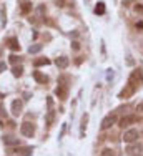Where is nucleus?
<instances>
[{
	"instance_id": "nucleus-1",
	"label": "nucleus",
	"mask_w": 143,
	"mask_h": 156,
	"mask_svg": "<svg viewBox=\"0 0 143 156\" xmlns=\"http://www.w3.org/2000/svg\"><path fill=\"white\" fill-rule=\"evenodd\" d=\"M128 85L131 88L137 90L138 85H143V70H135L133 73L130 75V80H128Z\"/></svg>"
},
{
	"instance_id": "nucleus-2",
	"label": "nucleus",
	"mask_w": 143,
	"mask_h": 156,
	"mask_svg": "<svg viewBox=\"0 0 143 156\" xmlns=\"http://www.w3.org/2000/svg\"><path fill=\"white\" fill-rule=\"evenodd\" d=\"M138 138H140V133H138V129H135V128H130V129H127V131L123 133V141L128 143V144L138 141Z\"/></svg>"
},
{
	"instance_id": "nucleus-3",
	"label": "nucleus",
	"mask_w": 143,
	"mask_h": 156,
	"mask_svg": "<svg viewBox=\"0 0 143 156\" xmlns=\"http://www.w3.org/2000/svg\"><path fill=\"white\" fill-rule=\"evenodd\" d=\"M116 123V115L115 113H110V115H107V116L103 118V121H101V125H100V129H108V128H112Z\"/></svg>"
},
{
	"instance_id": "nucleus-4",
	"label": "nucleus",
	"mask_w": 143,
	"mask_h": 156,
	"mask_svg": "<svg viewBox=\"0 0 143 156\" xmlns=\"http://www.w3.org/2000/svg\"><path fill=\"white\" fill-rule=\"evenodd\" d=\"M20 133L24 136L32 138V136L35 135V126H33L32 123H28V121H25V123H22V126H20Z\"/></svg>"
},
{
	"instance_id": "nucleus-5",
	"label": "nucleus",
	"mask_w": 143,
	"mask_h": 156,
	"mask_svg": "<svg viewBox=\"0 0 143 156\" xmlns=\"http://www.w3.org/2000/svg\"><path fill=\"white\" fill-rule=\"evenodd\" d=\"M135 123H138V116H137V115H127V116H123L122 120H120V126H122V128L130 126V125H135Z\"/></svg>"
},
{
	"instance_id": "nucleus-6",
	"label": "nucleus",
	"mask_w": 143,
	"mask_h": 156,
	"mask_svg": "<svg viewBox=\"0 0 143 156\" xmlns=\"http://www.w3.org/2000/svg\"><path fill=\"white\" fill-rule=\"evenodd\" d=\"M141 153H143V146H141V144H131L130 143V146H127V150H125V154H130V156L141 154Z\"/></svg>"
},
{
	"instance_id": "nucleus-7",
	"label": "nucleus",
	"mask_w": 143,
	"mask_h": 156,
	"mask_svg": "<svg viewBox=\"0 0 143 156\" xmlns=\"http://www.w3.org/2000/svg\"><path fill=\"white\" fill-rule=\"evenodd\" d=\"M55 95H57L60 100H65L67 96H68V90H67L63 85H58V87L55 88Z\"/></svg>"
},
{
	"instance_id": "nucleus-8",
	"label": "nucleus",
	"mask_w": 143,
	"mask_h": 156,
	"mask_svg": "<svg viewBox=\"0 0 143 156\" xmlns=\"http://www.w3.org/2000/svg\"><path fill=\"white\" fill-rule=\"evenodd\" d=\"M12 113L15 116H18V115L22 113V101L20 100H13L12 101Z\"/></svg>"
},
{
	"instance_id": "nucleus-9",
	"label": "nucleus",
	"mask_w": 143,
	"mask_h": 156,
	"mask_svg": "<svg viewBox=\"0 0 143 156\" xmlns=\"http://www.w3.org/2000/svg\"><path fill=\"white\" fill-rule=\"evenodd\" d=\"M3 143H5L7 146H17V144H18V138H13V136L7 135V136H3Z\"/></svg>"
},
{
	"instance_id": "nucleus-10",
	"label": "nucleus",
	"mask_w": 143,
	"mask_h": 156,
	"mask_svg": "<svg viewBox=\"0 0 143 156\" xmlns=\"http://www.w3.org/2000/svg\"><path fill=\"white\" fill-rule=\"evenodd\" d=\"M10 153H15V154H32L33 150H32V148H17V150H12Z\"/></svg>"
},
{
	"instance_id": "nucleus-11",
	"label": "nucleus",
	"mask_w": 143,
	"mask_h": 156,
	"mask_svg": "<svg viewBox=\"0 0 143 156\" xmlns=\"http://www.w3.org/2000/svg\"><path fill=\"white\" fill-rule=\"evenodd\" d=\"M9 47H10V50H13V51H18L20 50V45H18V40L17 38H9Z\"/></svg>"
},
{
	"instance_id": "nucleus-12",
	"label": "nucleus",
	"mask_w": 143,
	"mask_h": 156,
	"mask_svg": "<svg viewBox=\"0 0 143 156\" xmlns=\"http://www.w3.org/2000/svg\"><path fill=\"white\" fill-rule=\"evenodd\" d=\"M57 66L58 68H67V66H68V58L67 57H60V58H57Z\"/></svg>"
},
{
	"instance_id": "nucleus-13",
	"label": "nucleus",
	"mask_w": 143,
	"mask_h": 156,
	"mask_svg": "<svg viewBox=\"0 0 143 156\" xmlns=\"http://www.w3.org/2000/svg\"><path fill=\"white\" fill-rule=\"evenodd\" d=\"M33 78H35L38 83H47V81H48V78L45 76V75H42L40 72H33Z\"/></svg>"
},
{
	"instance_id": "nucleus-14",
	"label": "nucleus",
	"mask_w": 143,
	"mask_h": 156,
	"mask_svg": "<svg viewBox=\"0 0 143 156\" xmlns=\"http://www.w3.org/2000/svg\"><path fill=\"white\" fill-rule=\"evenodd\" d=\"M33 65H35V66H42V65H50V60H48L47 57H45V58H37V60H33Z\"/></svg>"
},
{
	"instance_id": "nucleus-15",
	"label": "nucleus",
	"mask_w": 143,
	"mask_h": 156,
	"mask_svg": "<svg viewBox=\"0 0 143 156\" xmlns=\"http://www.w3.org/2000/svg\"><path fill=\"white\" fill-rule=\"evenodd\" d=\"M95 13H97V15H103V13H105V3H103V2H98V3H97Z\"/></svg>"
},
{
	"instance_id": "nucleus-16",
	"label": "nucleus",
	"mask_w": 143,
	"mask_h": 156,
	"mask_svg": "<svg viewBox=\"0 0 143 156\" xmlns=\"http://www.w3.org/2000/svg\"><path fill=\"white\" fill-rule=\"evenodd\" d=\"M20 10H22V13H28L30 10H32V3H30V2H25V3H22Z\"/></svg>"
},
{
	"instance_id": "nucleus-17",
	"label": "nucleus",
	"mask_w": 143,
	"mask_h": 156,
	"mask_svg": "<svg viewBox=\"0 0 143 156\" xmlns=\"http://www.w3.org/2000/svg\"><path fill=\"white\" fill-rule=\"evenodd\" d=\"M12 73H13V76H22V73H24V68H22L20 65L18 66H13V70H12Z\"/></svg>"
},
{
	"instance_id": "nucleus-18",
	"label": "nucleus",
	"mask_w": 143,
	"mask_h": 156,
	"mask_svg": "<svg viewBox=\"0 0 143 156\" xmlns=\"http://www.w3.org/2000/svg\"><path fill=\"white\" fill-rule=\"evenodd\" d=\"M40 50H42V45H33V47H30V48H28L30 53H38Z\"/></svg>"
},
{
	"instance_id": "nucleus-19",
	"label": "nucleus",
	"mask_w": 143,
	"mask_h": 156,
	"mask_svg": "<svg viewBox=\"0 0 143 156\" xmlns=\"http://www.w3.org/2000/svg\"><path fill=\"white\" fill-rule=\"evenodd\" d=\"M86 121H88V115H83V118H82V135H83V129L86 128Z\"/></svg>"
},
{
	"instance_id": "nucleus-20",
	"label": "nucleus",
	"mask_w": 143,
	"mask_h": 156,
	"mask_svg": "<svg viewBox=\"0 0 143 156\" xmlns=\"http://www.w3.org/2000/svg\"><path fill=\"white\" fill-rule=\"evenodd\" d=\"M101 154L103 156H113L115 153H113V150H110V148H105V150L101 151Z\"/></svg>"
},
{
	"instance_id": "nucleus-21",
	"label": "nucleus",
	"mask_w": 143,
	"mask_h": 156,
	"mask_svg": "<svg viewBox=\"0 0 143 156\" xmlns=\"http://www.w3.org/2000/svg\"><path fill=\"white\" fill-rule=\"evenodd\" d=\"M53 123V111H48L47 115V125H52Z\"/></svg>"
},
{
	"instance_id": "nucleus-22",
	"label": "nucleus",
	"mask_w": 143,
	"mask_h": 156,
	"mask_svg": "<svg viewBox=\"0 0 143 156\" xmlns=\"http://www.w3.org/2000/svg\"><path fill=\"white\" fill-rule=\"evenodd\" d=\"M9 60H10V63H13V65H15V63H18V62H20V57H17V55H10V57H9Z\"/></svg>"
},
{
	"instance_id": "nucleus-23",
	"label": "nucleus",
	"mask_w": 143,
	"mask_h": 156,
	"mask_svg": "<svg viewBox=\"0 0 143 156\" xmlns=\"http://www.w3.org/2000/svg\"><path fill=\"white\" fill-rule=\"evenodd\" d=\"M133 10L137 13H141V15H143V5H141V3H137V5L133 7Z\"/></svg>"
},
{
	"instance_id": "nucleus-24",
	"label": "nucleus",
	"mask_w": 143,
	"mask_h": 156,
	"mask_svg": "<svg viewBox=\"0 0 143 156\" xmlns=\"http://www.w3.org/2000/svg\"><path fill=\"white\" fill-rule=\"evenodd\" d=\"M65 3H67V0H57V5L58 7H67Z\"/></svg>"
},
{
	"instance_id": "nucleus-25",
	"label": "nucleus",
	"mask_w": 143,
	"mask_h": 156,
	"mask_svg": "<svg viewBox=\"0 0 143 156\" xmlns=\"http://www.w3.org/2000/svg\"><path fill=\"white\" fill-rule=\"evenodd\" d=\"M72 45H73V50H78V48H80V43H78V42H73Z\"/></svg>"
},
{
	"instance_id": "nucleus-26",
	"label": "nucleus",
	"mask_w": 143,
	"mask_h": 156,
	"mask_svg": "<svg viewBox=\"0 0 143 156\" xmlns=\"http://www.w3.org/2000/svg\"><path fill=\"white\" fill-rule=\"evenodd\" d=\"M65 128H67V126H65V125H63V126H62V133H60V138H62V136H63V135H65Z\"/></svg>"
},
{
	"instance_id": "nucleus-27",
	"label": "nucleus",
	"mask_w": 143,
	"mask_h": 156,
	"mask_svg": "<svg viewBox=\"0 0 143 156\" xmlns=\"http://www.w3.org/2000/svg\"><path fill=\"white\" fill-rule=\"evenodd\" d=\"M137 28H138V30H143V22H140V23H137Z\"/></svg>"
},
{
	"instance_id": "nucleus-28",
	"label": "nucleus",
	"mask_w": 143,
	"mask_h": 156,
	"mask_svg": "<svg viewBox=\"0 0 143 156\" xmlns=\"http://www.w3.org/2000/svg\"><path fill=\"white\" fill-rule=\"evenodd\" d=\"M137 110H138V111H143V103H140V105L137 106Z\"/></svg>"
},
{
	"instance_id": "nucleus-29",
	"label": "nucleus",
	"mask_w": 143,
	"mask_h": 156,
	"mask_svg": "<svg viewBox=\"0 0 143 156\" xmlns=\"http://www.w3.org/2000/svg\"><path fill=\"white\" fill-rule=\"evenodd\" d=\"M131 2H135V0H123V3H127V5H128V3H131Z\"/></svg>"
},
{
	"instance_id": "nucleus-30",
	"label": "nucleus",
	"mask_w": 143,
	"mask_h": 156,
	"mask_svg": "<svg viewBox=\"0 0 143 156\" xmlns=\"http://www.w3.org/2000/svg\"><path fill=\"white\" fill-rule=\"evenodd\" d=\"M3 68H5V65H3V63H0V72H2Z\"/></svg>"
}]
</instances>
